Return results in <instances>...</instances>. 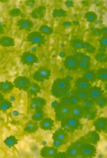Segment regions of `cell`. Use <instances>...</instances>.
Here are the masks:
<instances>
[{
  "mask_svg": "<svg viewBox=\"0 0 107 158\" xmlns=\"http://www.w3.org/2000/svg\"><path fill=\"white\" fill-rule=\"evenodd\" d=\"M62 128L68 133H72L81 128L82 123L80 119L72 115L67 116L63 121L61 122Z\"/></svg>",
  "mask_w": 107,
  "mask_h": 158,
  "instance_id": "6da1fadb",
  "label": "cell"
},
{
  "mask_svg": "<svg viewBox=\"0 0 107 158\" xmlns=\"http://www.w3.org/2000/svg\"><path fill=\"white\" fill-rule=\"evenodd\" d=\"M80 156L86 158H94L97 154V149L95 145L85 142L80 148Z\"/></svg>",
  "mask_w": 107,
  "mask_h": 158,
  "instance_id": "7a4b0ae2",
  "label": "cell"
},
{
  "mask_svg": "<svg viewBox=\"0 0 107 158\" xmlns=\"http://www.w3.org/2000/svg\"><path fill=\"white\" fill-rule=\"evenodd\" d=\"M14 87L19 90H23L26 91L29 89L31 83L30 79L26 77L20 76L14 79L13 82Z\"/></svg>",
  "mask_w": 107,
  "mask_h": 158,
  "instance_id": "3957f363",
  "label": "cell"
},
{
  "mask_svg": "<svg viewBox=\"0 0 107 158\" xmlns=\"http://www.w3.org/2000/svg\"><path fill=\"white\" fill-rule=\"evenodd\" d=\"M51 76V71L46 68H40L36 71L33 76L34 80L37 82H43L49 80Z\"/></svg>",
  "mask_w": 107,
  "mask_h": 158,
  "instance_id": "277c9868",
  "label": "cell"
},
{
  "mask_svg": "<svg viewBox=\"0 0 107 158\" xmlns=\"http://www.w3.org/2000/svg\"><path fill=\"white\" fill-rule=\"evenodd\" d=\"M63 63L65 68L69 71H76L79 68L78 60L75 55L66 57Z\"/></svg>",
  "mask_w": 107,
  "mask_h": 158,
  "instance_id": "5b68a950",
  "label": "cell"
},
{
  "mask_svg": "<svg viewBox=\"0 0 107 158\" xmlns=\"http://www.w3.org/2000/svg\"><path fill=\"white\" fill-rule=\"evenodd\" d=\"M52 87L56 88L63 91H70L71 89V82L66 78H58L53 81Z\"/></svg>",
  "mask_w": 107,
  "mask_h": 158,
  "instance_id": "8992f818",
  "label": "cell"
},
{
  "mask_svg": "<svg viewBox=\"0 0 107 158\" xmlns=\"http://www.w3.org/2000/svg\"><path fill=\"white\" fill-rule=\"evenodd\" d=\"M89 98L93 101H97L98 99L104 96L105 91L102 88L97 86L91 87L88 90Z\"/></svg>",
  "mask_w": 107,
  "mask_h": 158,
  "instance_id": "52a82bcc",
  "label": "cell"
},
{
  "mask_svg": "<svg viewBox=\"0 0 107 158\" xmlns=\"http://www.w3.org/2000/svg\"><path fill=\"white\" fill-rule=\"evenodd\" d=\"M53 140H57L64 143V145L67 144L69 140V135L68 133L63 128L58 129L54 132L52 137Z\"/></svg>",
  "mask_w": 107,
  "mask_h": 158,
  "instance_id": "ba28073f",
  "label": "cell"
},
{
  "mask_svg": "<svg viewBox=\"0 0 107 158\" xmlns=\"http://www.w3.org/2000/svg\"><path fill=\"white\" fill-rule=\"evenodd\" d=\"M58 152V149L54 146H46L41 150L40 155L43 158H53Z\"/></svg>",
  "mask_w": 107,
  "mask_h": 158,
  "instance_id": "9c48e42d",
  "label": "cell"
},
{
  "mask_svg": "<svg viewBox=\"0 0 107 158\" xmlns=\"http://www.w3.org/2000/svg\"><path fill=\"white\" fill-rule=\"evenodd\" d=\"M93 125L97 132H105L107 127V118L102 117L95 119L93 122Z\"/></svg>",
  "mask_w": 107,
  "mask_h": 158,
  "instance_id": "30bf717a",
  "label": "cell"
},
{
  "mask_svg": "<svg viewBox=\"0 0 107 158\" xmlns=\"http://www.w3.org/2000/svg\"><path fill=\"white\" fill-rule=\"evenodd\" d=\"M74 85L76 89L82 90H88L92 86V84L83 77L76 79Z\"/></svg>",
  "mask_w": 107,
  "mask_h": 158,
  "instance_id": "8fae6325",
  "label": "cell"
},
{
  "mask_svg": "<svg viewBox=\"0 0 107 158\" xmlns=\"http://www.w3.org/2000/svg\"><path fill=\"white\" fill-rule=\"evenodd\" d=\"M28 41L33 44H44L45 37L40 33L35 32L31 33L27 37Z\"/></svg>",
  "mask_w": 107,
  "mask_h": 158,
  "instance_id": "7c38bea8",
  "label": "cell"
},
{
  "mask_svg": "<svg viewBox=\"0 0 107 158\" xmlns=\"http://www.w3.org/2000/svg\"><path fill=\"white\" fill-rule=\"evenodd\" d=\"M86 141L93 145H97L101 140V137L99 132L96 131H91L85 135Z\"/></svg>",
  "mask_w": 107,
  "mask_h": 158,
  "instance_id": "4fadbf2b",
  "label": "cell"
},
{
  "mask_svg": "<svg viewBox=\"0 0 107 158\" xmlns=\"http://www.w3.org/2000/svg\"><path fill=\"white\" fill-rule=\"evenodd\" d=\"M39 126L42 130L44 131H52L55 127L54 121L48 117L44 118L39 123Z\"/></svg>",
  "mask_w": 107,
  "mask_h": 158,
  "instance_id": "5bb4252c",
  "label": "cell"
},
{
  "mask_svg": "<svg viewBox=\"0 0 107 158\" xmlns=\"http://www.w3.org/2000/svg\"><path fill=\"white\" fill-rule=\"evenodd\" d=\"M85 111L81 104L72 106L71 115L74 116L79 119L83 118Z\"/></svg>",
  "mask_w": 107,
  "mask_h": 158,
  "instance_id": "9a60e30c",
  "label": "cell"
},
{
  "mask_svg": "<svg viewBox=\"0 0 107 158\" xmlns=\"http://www.w3.org/2000/svg\"><path fill=\"white\" fill-rule=\"evenodd\" d=\"M38 61V58L36 55L29 52L23 53L22 56V61L24 64L27 65H33L34 63H37Z\"/></svg>",
  "mask_w": 107,
  "mask_h": 158,
  "instance_id": "2e32d148",
  "label": "cell"
},
{
  "mask_svg": "<svg viewBox=\"0 0 107 158\" xmlns=\"http://www.w3.org/2000/svg\"><path fill=\"white\" fill-rule=\"evenodd\" d=\"M66 152L70 158H78L80 156L79 148L76 146L73 143L67 147Z\"/></svg>",
  "mask_w": 107,
  "mask_h": 158,
  "instance_id": "e0dca14e",
  "label": "cell"
},
{
  "mask_svg": "<svg viewBox=\"0 0 107 158\" xmlns=\"http://www.w3.org/2000/svg\"><path fill=\"white\" fill-rule=\"evenodd\" d=\"M39 127V123L31 120L27 122L24 127V131L27 133L32 134L36 132Z\"/></svg>",
  "mask_w": 107,
  "mask_h": 158,
  "instance_id": "ac0fdd59",
  "label": "cell"
},
{
  "mask_svg": "<svg viewBox=\"0 0 107 158\" xmlns=\"http://www.w3.org/2000/svg\"><path fill=\"white\" fill-rule=\"evenodd\" d=\"M72 106L63 105L60 103L59 107L56 110H54L55 113H59L66 116L71 115Z\"/></svg>",
  "mask_w": 107,
  "mask_h": 158,
  "instance_id": "d6986e66",
  "label": "cell"
},
{
  "mask_svg": "<svg viewBox=\"0 0 107 158\" xmlns=\"http://www.w3.org/2000/svg\"><path fill=\"white\" fill-rule=\"evenodd\" d=\"M14 87V84L9 81H6L1 83V91L5 94L10 93L13 89Z\"/></svg>",
  "mask_w": 107,
  "mask_h": 158,
  "instance_id": "ffe728a7",
  "label": "cell"
},
{
  "mask_svg": "<svg viewBox=\"0 0 107 158\" xmlns=\"http://www.w3.org/2000/svg\"><path fill=\"white\" fill-rule=\"evenodd\" d=\"M83 77L92 84L95 83L98 79L96 72L93 70H88L85 71Z\"/></svg>",
  "mask_w": 107,
  "mask_h": 158,
  "instance_id": "44dd1931",
  "label": "cell"
},
{
  "mask_svg": "<svg viewBox=\"0 0 107 158\" xmlns=\"http://www.w3.org/2000/svg\"><path fill=\"white\" fill-rule=\"evenodd\" d=\"M17 25L19 27V30H22L23 29L29 30L32 29L34 26L33 22L29 19H21L17 22ZM29 31L30 30H29Z\"/></svg>",
  "mask_w": 107,
  "mask_h": 158,
  "instance_id": "7402d4cb",
  "label": "cell"
},
{
  "mask_svg": "<svg viewBox=\"0 0 107 158\" xmlns=\"http://www.w3.org/2000/svg\"><path fill=\"white\" fill-rule=\"evenodd\" d=\"M46 8L44 6H40L34 10V11H32L31 15L32 17L34 19H40L43 18L45 13Z\"/></svg>",
  "mask_w": 107,
  "mask_h": 158,
  "instance_id": "603a6c76",
  "label": "cell"
},
{
  "mask_svg": "<svg viewBox=\"0 0 107 158\" xmlns=\"http://www.w3.org/2000/svg\"><path fill=\"white\" fill-rule=\"evenodd\" d=\"M81 105H82L85 112L93 110L96 108L95 101H93L90 98H87V99L83 100L82 102H81Z\"/></svg>",
  "mask_w": 107,
  "mask_h": 158,
  "instance_id": "cb8c5ba5",
  "label": "cell"
},
{
  "mask_svg": "<svg viewBox=\"0 0 107 158\" xmlns=\"http://www.w3.org/2000/svg\"><path fill=\"white\" fill-rule=\"evenodd\" d=\"M45 118V113L44 111L42 109H39L35 110L31 117L32 120L34 121L40 122L41 121Z\"/></svg>",
  "mask_w": 107,
  "mask_h": 158,
  "instance_id": "d4e9b609",
  "label": "cell"
},
{
  "mask_svg": "<svg viewBox=\"0 0 107 158\" xmlns=\"http://www.w3.org/2000/svg\"><path fill=\"white\" fill-rule=\"evenodd\" d=\"M71 94H74L82 99V100L89 98L88 90H82V89H77L72 90L71 92Z\"/></svg>",
  "mask_w": 107,
  "mask_h": 158,
  "instance_id": "484cf974",
  "label": "cell"
},
{
  "mask_svg": "<svg viewBox=\"0 0 107 158\" xmlns=\"http://www.w3.org/2000/svg\"><path fill=\"white\" fill-rule=\"evenodd\" d=\"M18 139L14 135H11L6 137L4 140V143L6 145L9 149L17 145L18 144Z\"/></svg>",
  "mask_w": 107,
  "mask_h": 158,
  "instance_id": "4316f807",
  "label": "cell"
},
{
  "mask_svg": "<svg viewBox=\"0 0 107 158\" xmlns=\"http://www.w3.org/2000/svg\"><path fill=\"white\" fill-rule=\"evenodd\" d=\"M97 77L103 82H107V68H101L96 72Z\"/></svg>",
  "mask_w": 107,
  "mask_h": 158,
  "instance_id": "83f0119b",
  "label": "cell"
},
{
  "mask_svg": "<svg viewBox=\"0 0 107 158\" xmlns=\"http://www.w3.org/2000/svg\"><path fill=\"white\" fill-rule=\"evenodd\" d=\"M97 114L98 110L96 108L89 111H85L83 118L90 121L95 120L97 117Z\"/></svg>",
  "mask_w": 107,
  "mask_h": 158,
  "instance_id": "f1b7e54d",
  "label": "cell"
},
{
  "mask_svg": "<svg viewBox=\"0 0 107 158\" xmlns=\"http://www.w3.org/2000/svg\"><path fill=\"white\" fill-rule=\"evenodd\" d=\"M29 92L31 95L37 96L38 94H40L41 93V87L38 84L36 83H33L30 86V88H29Z\"/></svg>",
  "mask_w": 107,
  "mask_h": 158,
  "instance_id": "f546056e",
  "label": "cell"
},
{
  "mask_svg": "<svg viewBox=\"0 0 107 158\" xmlns=\"http://www.w3.org/2000/svg\"><path fill=\"white\" fill-rule=\"evenodd\" d=\"M83 41L80 39H74L70 41V45L72 47L76 49H84Z\"/></svg>",
  "mask_w": 107,
  "mask_h": 158,
  "instance_id": "4dcf8cb0",
  "label": "cell"
},
{
  "mask_svg": "<svg viewBox=\"0 0 107 158\" xmlns=\"http://www.w3.org/2000/svg\"><path fill=\"white\" fill-rule=\"evenodd\" d=\"M32 102L35 103L39 109H42L47 104L46 100L42 98H34L32 99Z\"/></svg>",
  "mask_w": 107,
  "mask_h": 158,
  "instance_id": "1f68e13d",
  "label": "cell"
},
{
  "mask_svg": "<svg viewBox=\"0 0 107 158\" xmlns=\"http://www.w3.org/2000/svg\"><path fill=\"white\" fill-rule=\"evenodd\" d=\"M1 44L4 47H10L14 46V40L9 37H3L1 39Z\"/></svg>",
  "mask_w": 107,
  "mask_h": 158,
  "instance_id": "d6a6232c",
  "label": "cell"
},
{
  "mask_svg": "<svg viewBox=\"0 0 107 158\" xmlns=\"http://www.w3.org/2000/svg\"><path fill=\"white\" fill-rule=\"evenodd\" d=\"M84 18L86 20L90 23H94L98 18V16L93 11H88L84 15Z\"/></svg>",
  "mask_w": 107,
  "mask_h": 158,
  "instance_id": "836d02e7",
  "label": "cell"
},
{
  "mask_svg": "<svg viewBox=\"0 0 107 158\" xmlns=\"http://www.w3.org/2000/svg\"><path fill=\"white\" fill-rule=\"evenodd\" d=\"M12 103L10 101L7 99H5L1 101L0 108L2 112H5L12 108Z\"/></svg>",
  "mask_w": 107,
  "mask_h": 158,
  "instance_id": "e575fe53",
  "label": "cell"
},
{
  "mask_svg": "<svg viewBox=\"0 0 107 158\" xmlns=\"http://www.w3.org/2000/svg\"><path fill=\"white\" fill-rule=\"evenodd\" d=\"M66 92V91L52 87L51 89V94L56 98H62L64 96V94Z\"/></svg>",
  "mask_w": 107,
  "mask_h": 158,
  "instance_id": "d590c367",
  "label": "cell"
},
{
  "mask_svg": "<svg viewBox=\"0 0 107 158\" xmlns=\"http://www.w3.org/2000/svg\"><path fill=\"white\" fill-rule=\"evenodd\" d=\"M75 56L77 58L78 61H82L85 62H90V61H91V58L89 56L82 53V52H79V53L76 54Z\"/></svg>",
  "mask_w": 107,
  "mask_h": 158,
  "instance_id": "8d00e7d4",
  "label": "cell"
},
{
  "mask_svg": "<svg viewBox=\"0 0 107 158\" xmlns=\"http://www.w3.org/2000/svg\"><path fill=\"white\" fill-rule=\"evenodd\" d=\"M95 60L100 63H107V54L105 53H97L95 56Z\"/></svg>",
  "mask_w": 107,
  "mask_h": 158,
  "instance_id": "74e56055",
  "label": "cell"
},
{
  "mask_svg": "<svg viewBox=\"0 0 107 158\" xmlns=\"http://www.w3.org/2000/svg\"><path fill=\"white\" fill-rule=\"evenodd\" d=\"M95 104L101 109L107 106V97L103 96L95 102Z\"/></svg>",
  "mask_w": 107,
  "mask_h": 158,
  "instance_id": "f35d334b",
  "label": "cell"
},
{
  "mask_svg": "<svg viewBox=\"0 0 107 158\" xmlns=\"http://www.w3.org/2000/svg\"><path fill=\"white\" fill-rule=\"evenodd\" d=\"M39 31L43 34L47 35H51L53 32V29L51 27L45 25H43L41 26Z\"/></svg>",
  "mask_w": 107,
  "mask_h": 158,
  "instance_id": "ab89813d",
  "label": "cell"
},
{
  "mask_svg": "<svg viewBox=\"0 0 107 158\" xmlns=\"http://www.w3.org/2000/svg\"><path fill=\"white\" fill-rule=\"evenodd\" d=\"M84 49H85L87 52L90 54L95 53L96 50V48L94 46L92 45L91 44L88 42L84 43Z\"/></svg>",
  "mask_w": 107,
  "mask_h": 158,
  "instance_id": "60d3db41",
  "label": "cell"
},
{
  "mask_svg": "<svg viewBox=\"0 0 107 158\" xmlns=\"http://www.w3.org/2000/svg\"><path fill=\"white\" fill-rule=\"evenodd\" d=\"M70 98L72 106L80 104V103H81L83 101L82 99H80V98L72 94H71V95H70Z\"/></svg>",
  "mask_w": 107,
  "mask_h": 158,
  "instance_id": "b9f144b4",
  "label": "cell"
},
{
  "mask_svg": "<svg viewBox=\"0 0 107 158\" xmlns=\"http://www.w3.org/2000/svg\"><path fill=\"white\" fill-rule=\"evenodd\" d=\"M52 15L54 18L64 17L67 15V11L63 9L54 10L52 12Z\"/></svg>",
  "mask_w": 107,
  "mask_h": 158,
  "instance_id": "7bdbcfd3",
  "label": "cell"
},
{
  "mask_svg": "<svg viewBox=\"0 0 107 158\" xmlns=\"http://www.w3.org/2000/svg\"><path fill=\"white\" fill-rule=\"evenodd\" d=\"M79 68L87 71L91 67V63L90 62H85L79 61Z\"/></svg>",
  "mask_w": 107,
  "mask_h": 158,
  "instance_id": "ee69618b",
  "label": "cell"
},
{
  "mask_svg": "<svg viewBox=\"0 0 107 158\" xmlns=\"http://www.w3.org/2000/svg\"><path fill=\"white\" fill-rule=\"evenodd\" d=\"M99 42L100 43L101 47H107V37L103 36L101 39L99 40Z\"/></svg>",
  "mask_w": 107,
  "mask_h": 158,
  "instance_id": "f6af8a7d",
  "label": "cell"
},
{
  "mask_svg": "<svg viewBox=\"0 0 107 158\" xmlns=\"http://www.w3.org/2000/svg\"><path fill=\"white\" fill-rule=\"evenodd\" d=\"M66 117L63 114H60L59 113H55V119L57 121V122H62L65 120L66 118Z\"/></svg>",
  "mask_w": 107,
  "mask_h": 158,
  "instance_id": "bcb514c9",
  "label": "cell"
},
{
  "mask_svg": "<svg viewBox=\"0 0 107 158\" xmlns=\"http://www.w3.org/2000/svg\"><path fill=\"white\" fill-rule=\"evenodd\" d=\"M60 103L63 105H69L72 106L70 101V97H63L61 98Z\"/></svg>",
  "mask_w": 107,
  "mask_h": 158,
  "instance_id": "7dc6e473",
  "label": "cell"
},
{
  "mask_svg": "<svg viewBox=\"0 0 107 158\" xmlns=\"http://www.w3.org/2000/svg\"><path fill=\"white\" fill-rule=\"evenodd\" d=\"M53 158H70L66 152H58Z\"/></svg>",
  "mask_w": 107,
  "mask_h": 158,
  "instance_id": "c3c4849f",
  "label": "cell"
},
{
  "mask_svg": "<svg viewBox=\"0 0 107 158\" xmlns=\"http://www.w3.org/2000/svg\"><path fill=\"white\" fill-rule=\"evenodd\" d=\"M21 11L19 9H14L10 11V14L13 16H18L20 15Z\"/></svg>",
  "mask_w": 107,
  "mask_h": 158,
  "instance_id": "681fc988",
  "label": "cell"
},
{
  "mask_svg": "<svg viewBox=\"0 0 107 158\" xmlns=\"http://www.w3.org/2000/svg\"><path fill=\"white\" fill-rule=\"evenodd\" d=\"M53 146L56 147V148H60L61 146L64 145V143L63 142H61V141H59V140H53Z\"/></svg>",
  "mask_w": 107,
  "mask_h": 158,
  "instance_id": "f907efd6",
  "label": "cell"
},
{
  "mask_svg": "<svg viewBox=\"0 0 107 158\" xmlns=\"http://www.w3.org/2000/svg\"><path fill=\"white\" fill-rule=\"evenodd\" d=\"M60 104V102H57V101L55 100V101H53L51 103V108H53L54 110H56L58 107H59V105Z\"/></svg>",
  "mask_w": 107,
  "mask_h": 158,
  "instance_id": "816d5d0a",
  "label": "cell"
},
{
  "mask_svg": "<svg viewBox=\"0 0 107 158\" xmlns=\"http://www.w3.org/2000/svg\"><path fill=\"white\" fill-rule=\"evenodd\" d=\"M65 4L68 7L71 8L73 6L74 2L72 1H67V2L65 3Z\"/></svg>",
  "mask_w": 107,
  "mask_h": 158,
  "instance_id": "f5cc1de1",
  "label": "cell"
},
{
  "mask_svg": "<svg viewBox=\"0 0 107 158\" xmlns=\"http://www.w3.org/2000/svg\"><path fill=\"white\" fill-rule=\"evenodd\" d=\"M93 32L94 33V35H99L102 34L101 30H100V29H98V28L94 29L93 31Z\"/></svg>",
  "mask_w": 107,
  "mask_h": 158,
  "instance_id": "db71d44e",
  "label": "cell"
},
{
  "mask_svg": "<svg viewBox=\"0 0 107 158\" xmlns=\"http://www.w3.org/2000/svg\"><path fill=\"white\" fill-rule=\"evenodd\" d=\"M63 25L65 28H69L72 26V23L69 21H66L63 23Z\"/></svg>",
  "mask_w": 107,
  "mask_h": 158,
  "instance_id": "11a10c76",
  "label": "cell"
},
{
  "mask_svg": "<svg viewBox=\"0 0 107 158\" xmlns=\"http://www.w3.org/2000/svg\"><path fill=\"white\" fill-rule=\"evenodd\" d=\"M101 32L103 35H107V27H104L101 29Z\"/></svg>",
  "mask_w": 107,
  "mask_h": 158,
  "instance_id": "9f6ffc18",
  "label": "cell"
},
{
  "mask_svg": "<svg viewBox=\"0 0 107 158\" xmlns=\"http://www.w3.org/2000/svg\"><path fill=\"white\" fill-rule=\"evenodd\" d=\"M27 2L28 3H26V5L28 6H31L34 5L35 2H34V1H28Z\"/></svg>",
  "mask_w": 107,
  "mask_h": 158,
  "instance_id": "6f0895ef",
  "label": "cell"
},
{
  "mask_svg": "<svg viewBox=\"0 0 107 158\" xmlns=\"http://www.w3.org/2000/svg\"><path fill=\"white\" fill-rule=\"evenodd\" d=\"M106 48H105L101 47V48L99 49V51L100 52H101V53H105V52L106 51Z\"/></svg>",
  "mask_w": 107,
  "mask_h": 158,
  "instance_id": "680465c9",
  "label": "cell"
},
{
  "mask_svg": "<svg viewBox=\"0 0 107 158\" xmlns=\"http://www.w3.org/2000/svg\"><path fill=\"white\" fill-rule=\"evenodd\" d=\"M66 79H67V80H68V81H69L70 82H71V81H72L73 79V78L72 77H71V76H68V77H66V78H65Z\"/></svg>",
  "mask_w": 107,
  "mask_h": 158,
  "instance_id": "91938a15",
  "label": "cell"
},
{
  "mask_svg": "<svg viewBox=\"0 0 107 158\" xmlns=\"http://www.w3.org/2000/svg\"><path fill=\"white\" fill-rule=\"evenodd\" d=\"M65 55H66V53L64 52H60V54H59V56H60L61 57H64L65 56Z\"/></svg>",
  "mask_w": 107,
  "mask_h": 158,
  "instance_id": "94428289",
  "label": "cell"
},
{
  "mask_svg": "<svg viewBox=\"0 0 107 158\" xmlns=\"http://www.w3.org/2000/svg\"><path fill=\"white\" fill-rule=\"evenodd\" d=\"M105 89L107 92V82L106 83L105 85Z\"/></svg>",
  "mask_w": 107,
  "mask_h": 158,
  "instance_id": "6125c7cd",
  "label": "cell"
},
{
  "mask_svg": "<svg viewBox=\"0 0 107 158\" xmlns=\"http://www.w3.org/2000/svg\"><path fill=\"white\" fill-rule=\"evenodd\" d=\"M104 133H106V134H107V127Z\"/></svg>",
  "mask_w": 107,
  "mask_h": 158,
  "instance_id": "be15d7a7",
  "label": "cell"
},
{
  "mask_svg": "<svg viewBox=\"0 0 107 158\" xmlns=\"http://www.w3.org/2000/svg\"><path fill=\"white\" fill-rule=\"evenodd\" d=\"M78 158H86L82 157L80 156V157H79Z\"/></svg>",
  "mask_w": 107,
  "mask_h": 158,
  "instance_id": "e7e4bbea",
  "label": "cell"
}]
</instances>
